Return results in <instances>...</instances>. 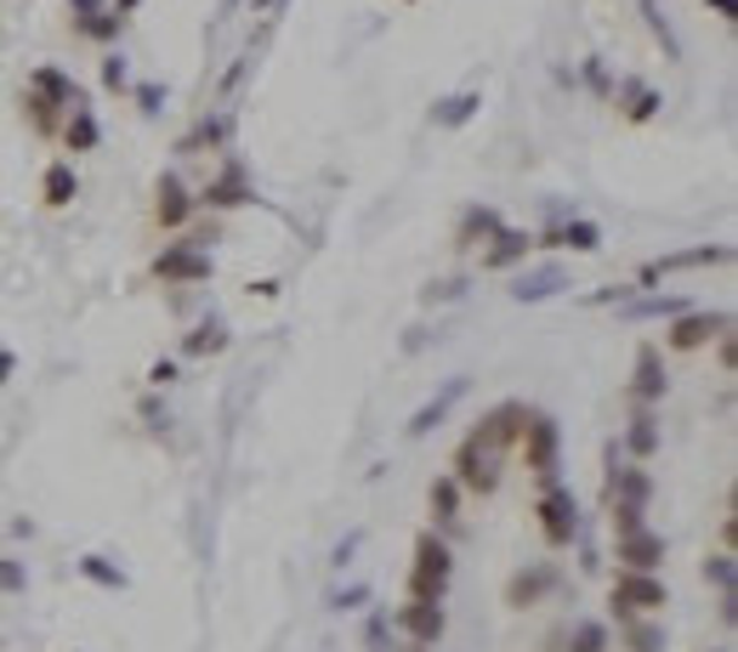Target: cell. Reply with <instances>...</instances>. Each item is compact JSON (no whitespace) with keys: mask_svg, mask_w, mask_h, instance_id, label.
Here are the masks:
<instances>
[{"mask_svg":"<svg viewBox=\"0 0 738 652\" xmlns=\"http://www.w3.org/2000/svg\"><path fill=\"white\" fill-rule=\"evenodd\" d=\"M449 579H455L449 544H443L437 533H421L415 539V568H410V601H443Z\"/></svg>","mask_w":738,"mask_h":652,"instance_id":"1","label":"cell"},{"mask_svg":"<svg viewBox=\"0 0 738 652\" xmlns=\"http://www.w3.org/2000/svg\"><path fill=\"white\" fill-rule=\"evenodd\" d=\"M517 448H523L528 471L539 477V488H552V482H557V448H563V431H557V420H552L546 409H528V426H523Z\"/></svg>","mask_w":738,"mask_h":652,"instance_id":"2","label":"cell"},{"mask_svg":"<svg viewBox=\"0 0 738 652\" xmlns=\"http://www.w3.org/2000/svg\"><path fill=\"white\" fill-rule=\"evenodd\" d=\"M534 517H539V533H546V544H552V550H563V544H574V539H579V499H574V488H563V482L539 488Z\"/></svg>","mask_w":738,"mask_h":652,"instance_id":"3","label":"cell"},{"mask_svg":"<svg viewBox=\"0 0 738 652\" xmlns=\"http://www.w3.org/2000/svg\"><path fill=\"white\" fill-rule=\"evenodd\" d=\"M148 273H154L160 284H205L216 273V262H211V249H200V238H176V244L160 249Z\"/></svg>","mask_w":738,"mask_h":652,"instance_id":"4","label":"cell"},{"mask_svg":"<svg viewBox=\"0 0 738 652\" xmlns=\"http://www.w3.org/2000/svg\"><path fill=\"white\" fill-rule=\"evenodd\" d=\"M501 460H506L501 448H488V442L472 431V437L455 448V482H461L466 493H495V488H501Z\"/></svg>","mask_w":738,"mask_h":652,"instance_id":"5","label":"cell"},{"mask_svg":"<svg viewBox=\"0 0 738 652\" xmlns=\"http://www.w3.org/2000/svg\"><path fill=\"white\" fill-rule=\"evenodd\" d=\"M665 601H670V590L654 573H625L619 568V579H614V613H619V624H630V613H659Z\"/></svg>","mask_w":738,"mask_h":652,"instance_id":"6","label":"cell"},{"mask_svg":"<svg viewBox=\"0 0 738 652\" xmlns=\"http://www.w3.org/2000/svg\"><path fill=\"white\" fill-rule=\"evenodd\" d=\"M727 329H732V318H727V313H681V318H670L665 346H670V353H699V346L721 340Z\"/></svg>","mask_w":738,"mask_h":652,"instance_id":"7","label":"cell"},{"mask_svg":"<svg viewBox=\"0 0 738 652\" xmlns=\"http://www.w3.org/2000/svg\"><path fill=\"white\" fill-rule=\"evenodd\" d=\"M69 29H74L80 40L109 45V40H120L125 18H120V12H103V0H69Z\"/></svg>","mask_w":738,"mask_h":652,"instance_id":"8","label":"cell"},{"mask_svg":"<svg viewBox=\"0 0 738 652\" xmlns=\"http://www.w3.org/2000/svg\"><path fill=\"white\" fill-rule=\"evenodd\" d=\"M392 619H398V630L410 635V646H437L443 630H449V619H443L437 601H404V608L392 613Z\"/></svg>","mask_w":738,"mask_h":652,"instance_id":"9","label":"cell"},{"mask_svg":"<svg viewBox=\"0 0 738 652\" xmlns=\"http://www.w3.org/2000/svg\"><path fill=\"white\" fill-rule=\"evenodd\" d=\"M193 211H200V205H193V193L182 187V176H160L154 182V222L165 233H182L193 222Z\"/></svg>","mask_w":738,"mask_h":652,"instance_id":"10","label":"cell"},{"mask_svg":"<svg viewBox=\"0 0 738 652\" xmlns=\"http://www.w3.org/2000/svg\"><path fill=\"white\" fill-rule=\"evenodd\" d=\"M665 391H670V380H665V358H659V346H643V353H636L630 404H636V409H654V404H665Z\"/></svg>","mask_w":738,"mask_h":652,"instance_id":"11","label":"cell"},{"mask_svg":"<svg viewBox=\"0 0 738 652\" xmlns=\"http://www.w3.org/2000/svg\"><path fill=\"white\" fill-rule=\"evenodd\" d=\"M614 544H619V568L625 573H659V562H665V533H654V528H636V533H625Z\"/></svg>","mask_w":738,"mask_h":652,"instance_id":"12","label":"cell"},{"mask_svg":"<svg viewBox=\"0 0 738 652\" xmlns=\"http://www.w3.org/2000/svg\"><path fill=\"white\" fill-rule=\"evenodd\" d=\"M251 182H244V165H222V176L216 182H205V193L193 198L200 211H239V205H251Z\"/></svg>","mask_w":738,"mask_h":652,"instance_id":"13","label":"cell"},{"mask_svg":"<svg viewBox=\"0 0 738 652\" xmlns=\"http://www.w3.org/2000/svg\"><path fill=\"white\" fill-rule=\"evenodd\" d=\"M563 584V573L552 568V562H534V568H523V573H512L506 579V608H534L546 590H557Z\"/></svg>","mask_w":738,"mask_h":652,"instance_id":"14","label":"cell"},{"mask_svg":"<svg viewBox=\"0 0 738 652\" xmlns=\"http://www.w3.org/2000/svg\"><path fill=\"white\" fill-rule=\"evenodd\" d=\"M29 91H34V96H46L52 109H69V114H74V109H85V91H80L63 69H52V63H40V69L29 74Z\"/></svg>","mask_w":738,"mask_h":652,"instance_id":"15","label":"cell"},{"mask_svg":"<svg viewBox=\"0 0 738 652\" xmlns=\"http://www.w3.org/2000/svg\"><path fill=\"white\" fill-rule=\"evenodd\" d=\"M528 249H534V233L501 227L495 238H488V249H483V273H512L517 262H528Z\"/></svg>","mask_w":738,"mask_h":652,"instance_id":"16","label":"cell"},{"mask_svg":"<svg viewBox=\"0 0 738 652\" xmlns=\"http://www.w3.org/2000/svg\"><path fill=\"white\" fill-rule=\"evenodd\" d=\"M648 499H654V477L643 466H625L608 477V506H643L648 511Z\"/></svg>","mask_w":738,"mask_h":652,"instance_id":"17","label":"cell"},{"mask_svg":"<svg viewBox=\"0 0 738 652\" xmlns=\"http://www.w3.org/2000/svg\"><path fill=\"white\" fill-rule=\"evenodd\" d=\"M557 289H568V273L563 267H534V273H517L512 278V300H523V307H528V300H552Z\"/></svg>","mask_w":738,"mask_h":652,"instance_id":"18","label":"cell"},{"mask_svg":"<svg viewBox=\"0 0 738 652\" xmlns=\"http://www.w3.org/2000/svg\"><path fill=\"white\" fill-rule=\"evenodd\" d=\"M461 397H466V375H455V380L443 386L437 397H426V404L415 409V420H410V437H426V431H432V426H437L443 415H449V409L461 404Z\"/></svg>","mask_w":738,"mask_h":652,"instance_id":"19","label":"cell"},{"mask_svg":"<svg viewBox=\"0 0 738 652\" xmlns=\"http://www.w3.org/2000/svg\"><path fill=\"white\" fill-rule=\"evenodd\" d=\"M506 222H501V211L495 205H472L466 216H461V227H455V249H477V244H488Z\"/></svg>","mask_w":738,"mask_h":652,"instance_id":"20","label":"cell"},{"mask_svg":"<svg viewBox=\"0 0 738 652\" xmlns=\"http://www.w3.org/2000/svg\"><path fill=\"white\" fill-rule=\"evenodd\" d=\"M40 198H46V211H69L74 198H80V176H74V165H46V176H40Z\"/></svg>","mask_w":738,"mask_h":652,"instance_id":"21","label":"cell"},{"mask_svg":"<svg viewBox=\"0 0 738 652\" xmlns=\"http://www.w3.org/2000/svg\"><path fill=\"white\" fill-rule=\"evenodd\" d=\"M534 244H563V249H579V256H590V249H603V227L597 222H563V227H552L546 238H534Z\"/></svg>","mask_w":738,"mask_h":652,"instance_id":"22","label":"cell"},{"mask_svg":"<svg viewBox=\"0 0 738 652\" xmlns=\"http://www.w3.org/2000/svg\"><path fill=\"white\" fill-rule=\"evenodd\" d=\"M619 109H625L630 125H648L659 114V91L643 85V80H619Z\"/></svg>","mask_w":738,"mask_h":652,"instance_id":"23","label":"cell"},{"mask_svg":"<svg viewBox=\"0 0 738 652\" xmlns=\"http://www.w3.org/2000/svg\"><path fill=\"white\" fill-rule=\"evenodd\" d=\"M477 109H483L477 91H455V96H443V103H432V125H437V131H461Z\"/></svg>","mask_w":738,"mask_h":652,"instance_id":"24","label":"cell"},{"mask_svg":"<svg viewBox=\"0 0 738 652\" xmlns=\"http://www.w3.org/2000/svg\"><path fill=\"white\" fill-rule=\"evenodd\" d=\"M97 142H103V125H97V114H91V109H74V114L63 120V147H69V154H91Z\"/></svg>","mask_w":738,"mask_h":652,"instance_id":"25","label":"cell"},{"mask_svg":"<svg viewBox=\"0 0 738 652\" xmlns=\"http://www.w3.org/2000/svg\"><path fill=\"white\" fill-rule=\"evenodd\" d=\"M426 506H432V522H461V482L455 477H437L426 488Z\"/></svg>","mask_w":738,"mask_h":652,"instance_id":"26","label":"cell"},{"mask_svg":"<svg viewBox=\"0 0 738 652\" xmlns=\"http://www.w3.org/2000/svg\"><path fill=\"white\" fill-rule=\"evenodd\" d=\"M222 346H228V324H222V318H205L200 329L182 340V353H188V358H216Z\"/></svg>","mask_w":738,"mask_h":652,"instance_id":"27","label":"cell"},{"mask_svg":"<svg viewBox=\"0 0 738 652\" xmlns=\"http://www.w3.org/2000/svg\"><path fill=\"white\" fill-rule=\"evenodd\" d=\"M625 442H630V455H636V460H648V455H654V448H659V420H654V409H636V415H630Z\"/></svg>","mask_w":738,"mask_h":652,"instance_id":"28","label":"cell"},{"mask_svg":"<svg viewBox=\"0 0 738 652\" xmlns=\"http://www.w3.org/2000/svg\"><path fill=\"white\" fill-rule=\"evenodd\" d=\"M563 646H568V652H608V624H597V619H574L568 635H563Z\"/></svg>","mask_w":738,"mask_h":652,"instance_id":"29","label":"cell"},{"mask_svg":"<svg viewBox=\"0 0 738 652\" xmlns=\"http://www.w3.org/2000/svg\"><path fill=\"white\" fill-rule=\"evenodd\" d=\"M681 313H694L687 295H648V300H636V307H625V318H681Z\"/></svg>","mask_w":738,"mask_h":652,"instance_id":"30","label":"cell"},{"mask_svg":"<svg viewBox=\"0 0 738 652\" xmlns=\"http://www.w3.org/2000/svg\"><path fill=\"white\" fill-rule=\"evenodd\" d=\"M23 114L34 120V131H40V136H52V131H58V109L46 103V96H34V91H23Z\"/></svg>","mask_w":738,"mask_h":652,"instance_id":"31","label":"cell"},{"mask_svg":"<svg viewBox=\"0 0 738 652\" xmlns=\"http://www.w3.org/2000/svg\"><path fill=\"white\" fill-rule=\"evenodd\" d=\"M80 573H85V579H97L103 590H125V573H120V568H109L103 557H85V562H80Z\"/></svg>","mask_w":738,"mask_h":652,"instance_id":"32","label":"cell"},{"mask_svg":"<svg viewBox=\"0 0 738 652\" xmlns=\"http://www.w3.org/2000/svg\"><path fill=\"white\" fill-rule=\"evenodd\" d=\"M625 641H630L636 652H659V646H665V635H659V624H636V619L625 624Z\"/></svg>","mask_w":738,"mask_h":652,"instance_id":"33","label":"cell"},{"mask_svg":"<svg viewBox=\"0 0 738 652\" xmlns=\"http://www.w3.org/2000/svg\"><path fill=\"white\" fill-rule=\"evenodd\" d=\"M705 579L716 590H732V550H716V557H705Z\"/></svg>","mask_w":738,"mask_h":652,"instance_id":"34","label":"cell"},{"mask_svg":"<svg viewBox=\"0 0 738 652\" xmlns=\"http://www.w3.org/2000/svg\"><path fill=\"white\" fill-rule=\"evenodd\" d=\"M608 511H614V539H625V533H636V528H648V522H643V517H648L643 506H608Z\"/></svg>","mask_w":738,"mask_h":652,"instance_id":"35","label":"cell"},{"mask_svg":"<svg viewBox=\"0 0 738 652\" xmlns=\"http://www.w3.org/2000/svg\"><path fill=\"white\" fill-rule=\"evenodd\" d=\"M18 590H29V573H23V562L0 557V595H18Z\"/></svg>","mask_w":738,"mask_h":652,"instance_id":"36","label":"cell"},{"mask_svg":"<svg viewBox=\"0 0 738 652\" xmlns=\"http://www.w3.org/2000/svg\"><path fill=\"white\" fill-rule=\"evenodd\" d=\"M643 12H648V23H654V40L665 45V52H670V58H681V45H676V34H670V23L659 18V7H654V0H643Z\"/></svg>","mask_w":738,"mask_h":652,"instance_id":"37","label":"cell"},{"mask_svg":"<svg viewBox=\"0 0 738 652\" xmlns=\"http://www.w3.org/2000/svg\"><path fill=\"white\" fill-rule=\"evenodd\" d=\"M103 85H109V91H125V85H131L125 52H109V58H103Z\"/></svg>","mask_w":738,"mask_h":652,"instance_id":"38","label":"cell"},{"mask_svg":"<svg viewBox=\"0 0 738 652\" xmlns=\"http://www.w3.org/2000/svg\"><path fill=\"white\" fill-rule=\"evenodd\" d=\"M358 601H370V590H364V584H353V590L330 595V608H335V613H347V608H358Z\"/></svg>","mask_w":738,"mask_h":652,"instance_id":"39","label":"cell"},{"mask_svg":"<svg viewBox=\"0 0 738 652\" xmlns=\"http://www.w3.org/2000/svg\"><path fill=\"white\" fill-rule=\"evenodd\" d=\"M426 295H432V300H455V295H466V278H437Z\"/></svg>","mask_w":738,"mask_h":652,"instance_id":"40","label":"cell"},{"mask_svg":"<svg viewBox=\"0 0 738 652\" xmlns=\"http://www.w3.org/2000/svg\"><path fill=\"white\" fill-rule=\"evenodd\" d=\"M171 380H176V364H171V358H160L154 369H148V386H154V391H165Z\"/></svg>","mask_w":738,"mask_h":652,"instance_id":"41","label":"cell"},{"mask_svg":"<svg viewBox=\"0 0 738 652\" xmlns=\"http://www.w3.org/2000/svg\"><path fill=\"white\" fill-rule=\"evenodd\" d=\"M160 96H165L160 85H137V103H142L148 114H154V109H160Z\"/></svg>","mask_w":738,"mask_h":652,"instance_id":"42","label":"cell"},{"mask_svg":"<svg viewBox=\"0 0 738 652\" xmlns=\"http://www.w3.org/2000/svg\"><path fill=\"white\" fill-rule=\"evenodd\" d=\"M18 375V353H12V346H0V386H7Z\"/></svg>","mask_w":738,"mask_h":652,"instance_id":"43","label":"cell"},{"mask_svg":"<svg viewBox=\"0 0 738 652\" xmlns=\"http://www.w3.org/2000/svg\"><path fill=\"white\" fill-rule=\"evenodd\" d=\"M710 7H716V12H721V18H727V23H732V18H738V0H710Z\"/></svg>","mask_w":738,"mask_h":652,"instance_id":"44","label":"cell"},{"mask_svg":"<svg viewBox=\"0 0 738 652\" xmlns=\"http://www.w3.org/2000/svg\"><path fill=\"white\" fill-rule=\"evenodd\" d=\"M716 652H727V646H716Z\"/></svg>","mask_w":738,"mask_h":652,"instance_id":"45","label":"cell"},{"mask_svg":"<svg viewBox=\"0 0 738 652\" xmlns=\"http://www.w3.org/2000/svg\"><path fill=\"white\" fill-rule=\"evenodd\" d=\"M415 652H426V646H415Z\"/></svg>","mask_w":738,"mask_h":652,"instance_id":"46","label":"cell"}]
</instances>
